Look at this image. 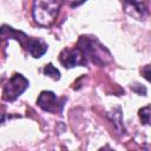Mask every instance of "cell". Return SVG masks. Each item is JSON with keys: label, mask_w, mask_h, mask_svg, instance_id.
Here are the masks:
<instances>
[{"label": "cell", "mask_w": 151, "mask_h": 151, "mask_svg": "<svg viewBox=\"0 0 151 151\" xmlns=\"http://www.w3.org/2000/svg\"><path fill=\"white\" fill-rule=\"evenodd\" d=\"M77 46L83 51L86 59L92 61L94 65L104 67L113 61V57L109 48L104 46L94 35H80Z\"/></svg>", "instance_id": "cell-1"}, {"label": "cell", "mask_w": 151, "mask_h": 151, "mask_svg": "<svg viewBox=\"0 0 151 151\" xmlns=\"http://www.w3.org/2000/svg\"><path fill=\"white\" fill-rule=\"evenodd\" d=\"M64 0H33L32 17L39 26H51L60 11Z\"/></svg>", "instance_id": "cell-2"}, {"label": "cell", "mask_w": 151, "mask_h": 151, "mask_svg": "<svg viewBox=\"0 0 151 151\" xmlns=\"http://www.w3.org/2000/svg\"><path fill=\"white\" fill-rule=\"evenodd\" d=\"M29 86V81L21 73H14L5 84L2 90V99L6 101H14Z\"/></svg>", "instance_id": "cell-3"}, {"label": "cell", "mask_w": 151, "mask_h": 151, "mask_svg": "<svg viewBox=\"0 0 151 151\" xmlns=\"http://www.w3.org/2000/svg\"><path fill=\"white\" fill-rule=\"evenodd\" d=\"M125 13L136 20L144 21L150 15V0H120Z\"/></svg>", "instance_id": "cell-4"}, {"label": "cell", "mask_w": 151, "mask_h": 151, "mask_svg": "<svg viewBox=\"0 0 151 151\" xmlns=\"http://www.w3.org/2000/svg\"><path fill=\"white\" fill-rule=\"evenodd\" d=\"M59 61L65 68H73L76 66H85L87 63L83 51L77 47H66L59 53Z\"/></svg>", "instance_id": "cell-5"}, {"label": "cell", "mask_w": 151, "mask_h": 151, "mask_svg": "<svg viewBox=\"0 0 151 151\" xmlns=\"http://www.w3.org/2000/svg\"><path fill=\"white\" fill-rule=\"evenodd\" d=\"M37 105L47 112L51 113H60L63 111L64 103L59 99L54 92L52 91H41L37 98Z\"/></svg>", "instance_id": "cell-6"}, {"label": "cell", "mask_w": 151, "mask_h": 151, "mask_svg": "<svg viewBox=\"0 0 151 151\" xmlns=\"http://www.w3.org/2000/svg\"><path fill=\"white\" fill-rule=\"evenodd\" d=\"M25 50L33 58H40V57H42L47 52L48 45L42 39H40V38H33V37H31V39H29V41H28V44H27V46H26Z\"/></svg>", "instance_id": "cell-7"}, {"label": "cell", "mask_w": 151, "mask_h": 151, "mask_svg": "<svg viewBox=\"0 0 151 151\" xmlns=\"http://www.w3.org/2000/svg\"><path fill=\"white\" fill-rule=\"evenodd\" d=\"M109 118H110V120L112 122V124L116 126V129L122 133V131L123 132H125V130H124V124H123V117H122V110H120V107H116V109H113L109 114Z\"/></svg>", "instance_id": "cell-8"}, {"label": "cell", "mask_w": 151, "mask_h": 151, "mask_svg": "<svg viewBox=\"0 0 151 151\" xmlns=\"http://www.w3.org/2000/svg\"><path fill=\"white\" fill-rule=\"evenodd\" d=\"M139 119L143 125H149L151 126V105H146L138 111Z\"/></svg>", "instance_id": "cell-9"}, {"label": "cell", "mask_w": 151, "mask_h": 151, "mask_svg": "<svg viewBox=\"0 0 151 151\" xmlns=\"http://www.w3.org/2000/svg\"><path fill=\"white\" fill-rule=\"evenodd\" d=\"M44 74H45L46 77L52 78L53 80H59V79H60V72H59V70H58L55 66H53L52 63L47 64V65L44 67Z\"/></svg>", "instance_id": "cell-10"}, {"label": "cell", "mask_w": 151, "mask_h": 151, "mask_svg": "<svg viewBox=\"0 0 151 151\" xmlns=\"http://www.w3.org/2000/svg\"><path fill=\"white\" fill-rule=\"evenodd\" d=\"M131 90L134 91V92H136L137 94H139V96H146V88H145L143 85L138 84V83L131 84Z\"/></svg>", "instance_id": "cell-11"}, {"label": "cell", "mask_w": 151, "mask_h": 151, "mask_svg": "<svg viewBox=\"0 0 151 151\" xmlns=\"http://www.w3.org/2000/svg\"><path fill=\"white\" fill-rule=\"evenodd\" d=\"M140 72H142V76H143L149 83H151V64H147V65L143 66L142 70H140Z\"/></svg>", "instance_id": "cell-12"}, {"label": "cell", "mask_w": 151, "mask_h": 151, "mask_svg": "<svg viewBox=\"0 0 151 151\" xmlns=\"http://www.w3.org/2000/svg\"><path fill=\"white\" fill-rule=\"evenodd\" d=\"M86 0H67L68 5L71 7H77V6H80L81 4H84Z\"/></svg>", "instance_id": "cell-13"}]
</instances>
